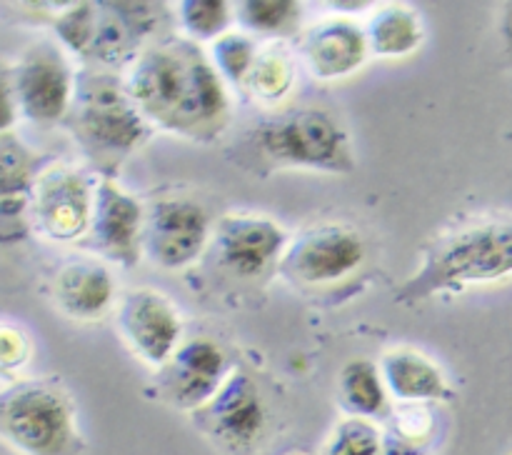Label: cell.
<instances>
[{"instance_id":"6da1fadb","label":"cell","mask_w":512,"mask_h":455,"mask_svg":"<svg viewBox=\"0 0 512 455\" xmlns=\"http://www.w3.org/2000/svg\"><path fill=\"white\" fill-rule=\"evenodd\" d=\"M150 125L198 143H213L230 123L223 75L200 43L180 35L150 43L125 78Z\"/></svg>"},{"instance_id":"7a4b0ae2","label":"cell","mask_w":512,"mask_h":455,"mask_svg":"<svg viewBox=\"0 0 512 455\" xmlns=\"http://www.w3.org/2000/svg\"><path fill=\"white\" fill-rule=\"evenodd\" d=\"M233 160L250 173L310 168L348 175L355 170L350 138L323 108H295L255 123L233 145Z\"/></svg>"},{"instance_id":"3957f363","label":"cell","mask_w":512,"mask_h":455,"mask_svg":"<svg viewBox=\"0 0 512 455\" xmlns=\"http://www.w3.org/2000/svg\"><path fill=\"white\" fill-rule=\"evenodd\" d=\"M63 125L100 178H115L120 165L153 130L128 93L125 78L100 68L78 70L73 103Z\"/></svg>"},{"instance_id":"277c9868","label":"cell","mask_w":512,"mask_h":455,"mask_svg":"<svg viewBox=\"0 0 512 455\" xmlns=\"http://www.w3.org/2000/svg\"><path fill=\"white\" fill-rule=\"evenodd\" d=\"M512 273V220L468 225L425 250L423 265L398 288V303H420L443 290L493 283Z\"/></svg>"},{"instance_id":"5b68a950","label":"cell","mask_w":512,"mask_h":455,"mask_svg":"<svg viewBox=\"0 0 512 455\" xmlns=\"http://www.w3.org/2000/svg\"><path fill=\"white\" fill-rule=\"evenodd\" d=\"M0 433L23 455H80L83 438L68 395L48 383H20L5 390Z\"/></svg>"},{"instance_id":"8992f818","label":"cell","mask_w":512,"mask_h":455,"mask_svg":"<svg viewBox=\"0 0 512 455\" xmlns=\"http://www.w3.org/2000/svg\"><path fill=\"white\" fill-rule=\"evenodd\" d=\"M190 415L195 428L230 455H253L268 435V403L245 370H230L223 388Z\"/></svg>"},{"instance_id":"52a82bcc","label":"cell","mask_w":512,"mask_h":455,"mask_svg":"<svg viewBox=\"0 0 512 455\" xmlns=\"http://www.w3.org/2000/svg\"><path fill=\"white\" fill-rule=\"evenodd\" d=\"M75 78L78 73L63 50L48 40L25 48L15 65H3V80L13 90L18 113L35 123H63L73 103Z\"/></svg>"},{"instance_id":"ba28073f","label":"cell","mask_w":512,"mask_h":455,"mask_svg":"<svg viewBox=\"0 0 512 455\" xmlns=\"http://www.w3.org/2000/svg\"><path fill=\"white\" fill-rule=\"evenodd\" d=\"M368 243L350 225L325 223L300 233L285 250L278 270L300 288H325L363 268Z\"/></svg>"},{"instance_id":"9c48e42d","label":"cell","mask_w":512,"mask_h":455,"mask_svg":"<svg viewBox=\"0 0 512 455\" xmlns=\"http://www.w3.org/2000/svg\"><path fill=\"white\" fill-rule=\"evenodd\" d=\"M168 8L160 3H95V25L83 60L103 70L133 65L155 40L165 38L160 28Z\"/></svg>"},{"instance_id":"30bf717a","label":"cell","mask_w":512,"mask_h":455,"mask_svg":"<svg viewBox=\"0 0 512 455\" xmlns=\"http://www.w3.org/2000/svg\"><path fill=\"white\" fill-rule=\"evenodd\" d=\"M95 205V185L88 170L48 168L30 195V215L35 228L48 238L70 243L83 240L90 230Z\"/></svg>"},{"instance_id":"8fae6325","label":"cell","mask_w":512,"mask_h":455,"mask_svg":"<svg viewBox=\"0 0 512 455\" xmlns=\"http://www.w3.org/2000/svg\"><path fill=\"white\" fill-rule=\"evenodd\" d=\"M145 205L135 195L125 193L113 178H100L95 183V205L90 230L80 243L105 260L135 268L143 255L145 238Z\"/></svg>"},{"instance_id":"7c38bea8","label":"cell","mask_w":512,"mask_h":455,"mask_svg":"<svg viewBox=\"0 0 512 455\" xmlns=\"http://www.w3.org/2000/svg\"><path fill=\"white\" fill-rule=\"evenodd\" d=\"M288 245V233L260 215H225L210 238L218 270L238 280H255L280 265Z\"/></svg>"},{"instance_id":"4fadbf2b","label":"cell","mask_w":512,"mask_h":455,"mask_svg":"<svg viewBox=\"0 0 512 455\" xmlns=\"http://www.w3.org/2000/svg\"><path fill=\"white\" fill-rule=\"evenodd\" d=\"M210 243V215L190 198L155 200L145 215L143 248L168 270L185 268L205 253Z\"/></svg>"},{"instance_id":"5bb4252c","label":"cell","mask_w":512,"mask_h":455,"mask_svg":"<svg viewBox=\"0 0 512 455\" xmlns=\"http://www.w3.org/2000/svg\"><path fill=\"white\" fill-rule=\"evenodd\" d=\"M230 375L225 350L210 338L185 340L173 358L158 368L155 390L160 400L178 410L203 408Z\"/></svg>"},{"instance_id":"9a60e30c","label":"cell","mask_w":512,"mask_h":455,"mask_svg":"<svg viewBox=\"0 0 512 455\" xmlns=\"http://www.w3.org/2000/svg\"><path fill=\"white\" fill-rule=\"evenodd\" d=\"M120 333L125 335L135 355L145 363L163 368L183 338V320L165 295L150 288L133 290L123 298L118 313Z\"/></svg>"},{"instance_id":"2e32d148","label":"cell","mask_w":512,"mask_h":455,"mask_svg":"<svg viewBox=\"0 0 512 455\" xmlns=\"http://www.w3.org/2000/svg\"><path fill=\"white\" fill-rule=\"evenodd\" d=\"M368 30L348 18H325L303 38V55L310 73L320 80H335L355 73L368 58Z\"/></svg>"},{"instance_id":"e0dca14e","label":"cell","mask_w":512,"mask_h":455,"mask_svg":"<svg viewBox=\"0 0 512 455\" xmlns=\"http://www.w3.org/2000/svg\"><path fill=\"white\" fill-rule=\"evenodd\" d=\"M115 280L105 265L95 260H73L63 265L55 278V300L63 313L78 320H90L110 308Z\"/></svg>"},{"instance_id":"ac0fdd59","label":"cell","mask_w":512,"mask_h":455,"mask_svg":"<svg viewBox=\"0 0 512 455\" xmlns=\"http://www.w3.org/2000/svg\"><path fill=\"white\" fill-rule=\"evenodd\" d=\"M380 373H383L390 395L398 400L420 403V400L455 398V390L450 388L438 365L410 348L385 353L383 360H380Z\"/></svg>"},{"instance_id":"d6986e66","label":"cell","mask_w":512,"mask_h":455,"mask_svg":"<svg viewBox=\"0 0 512 455\" xmlns=\"http://www.w3.org/2000/svg\"><path fill=\"white\" fill-rule=\"evenodd\" d=\"M340 405L350 418L380 420L390 415V390L373 360L355 358L340 373Z\"/></svg>"},{"instance_id":"ffe728a7","label":"cell","mask_w":512,"mask_h":455,"mask_svg":"<svg viewBox=\"0 0 512 455\" xmlns=\"http://www.w3.org/2000/svg\"><path fill=\"white\" fill-rule=\"evenodd\" d=\"M423 23L405 5H388L378 10L368 25L370 50L385 58L408 55L423 43Z\"/></svg>"},{"instance_id":"44dd1931","label":"cell","mask_w":512,"mask_h":455,"mask_svg":"<svg viewBox=\"0 0 512 455\" xmlns=\"http://www.w3.org/2000/svg\"><path fill=\"white\" fill-rule=\"evenodd\" d=\"M45 158L33 153L13 130L0 133V190L3 198H30L38 185Z\"/></svg>"},{"instance_id":"7402d4cb","label":"cell","mask_w":512,"mask_h":455,"mask_svg":"<svg viewBox=\"0 0 512 455\" xmlns=\"http://www.w3.org/2000/svg\"><path fill=\"white\" fill-rule=\"evenodd\" d=\"M295 80V65L283 43H270L258 53L253 70L248 75L245 90L258 100L275 103L290 90Z\"/></svg>"},{"instance_id":"603a6c76","label":"cell","mask_w":512,"mask_h":455,"mask_svg":"<svg viewBox=\"0 0 512 455\" xmlns=\"http://www.w3.org/2000/svg\"><path fill=\"white\" fill-rule=\"evenodd\" d=\"M238 20L245 30H253V33L288 38L298 33L303 5L293 0H245V3H238Z\"/></svg>"},{"instance_id":"cb8c5ba5","label":"cell","mask_w":512,"mask_h":455,"mask_svg":"<svg viewBox=\"0 0 512 455\" xmlns=\"http://www.w3.org/2000/svg\"><path fill=\"white\" fill-rule=\"evenodd\" d=\"M178 15L183 28L188 30L190 40H218L228 33L233 10L225 0H183L178 5Z\"/></svg>"},{"instance_id":"d4e9b609","label":"cell","mask_w":512,"mask_h":455,"mask_svg":"<svg viewBox=\"0 0 512 455\" xmlns=\"http://www.w3.org/2000/svg\"><path fill=\"white\" fill-rule=\"evenodd\" d=\"M260 50L255 48L253 38L240 30H228L223 38H218L213 43V63L220 70L225 80H230L233 85L248 83V75L253 70L255 60H258Z\"/></svg>"},{"instance_id":"484cf974","label":"cell","mask_w":512,"mask_h":455,"mask_svg":"<svg viewBox=\"0 0 512 455\" xmlns=\"http://www.w3.org/2000/svg\"><path fill=\"white\" fill-rule=\"evenodd\" d=\"M323 455H383V433L365 418H348L335 428Z\"/></svg>"},{"instance_id":"4316f807","label":"cell","mask_w":512,"mask_h":455,"mask_svg":"<svg viewBox=\"0 0 512 455\" xmlns=\"http://www.w3.org/2000/svg\"><path fill=\"white\" fill-rule=\"evenodd\" d=\"M25 358H28V340H25L23 330L5 325L3 338H0V363H3V368H18V365L25 363Z\"/></svg>"},{"instance_id":"83f0119b","label":"cell","mask_w":512,"mask_h":455,"mask_svg":"<svg viewBox=\"0 0 512 455\" xmlns=\"http://www.w3.org/2000/svg\"><path fill=\"white\" fill-rule=\"evenodd\" d=\"M383 455H425V453L413 438H408V435L400 433L398 428H393L388 430V433H383Z\"/></svg>"},{"instance_id":"f1b7e54d","label":"cell","mask_w":512,"mask_h":455,"mask_svg":"<svg viewBox=\"0 0 512 455\" xmlns=\"http://www.w3.org/2000/svg\"><path fill=\"white\" fill-rule=\"evenodd\" d=\"M500 33H503L505 45H508L510 53H512V3L505 5V10H503V20H500Z\"/></svg>"}]
</instances>
